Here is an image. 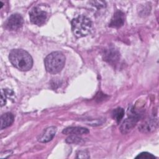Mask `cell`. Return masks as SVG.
<instances>
[{"label":"cell","mask_w":159,"mask_h":159,"mask_svg":"<svg viewBox=\"0 0 159 159\" xmlns=\"http://www.w3.org/2000/svg\"><path fill=\"white\" fill-rule=\"evenodd\" d=\"M9 58L14 66L22 71L29 70L33 65L32 57L27 52L22 49L11 50Z\"/></svg>","instance_id":"obj_1"},{"label":"cell","mask_w":159,"mask_h":159,"mask_svg":"<svg viewBox=\"0 0 159 159\" xmlns=\"http://www.w3.org/2000/svg\"><path fill=\"white\" fill-rule=\"evenodd\" d=\"M65 57L60 52H53L48 54L44 60L46 70L52 74L60 72L63 68Z\"/></svg>","instance_id":"obj_2"},{"label":"cell","mask_w":159,"mask_h":159,"mask_svg":"<svg viewBox=\"0 0 159 159\" xmlns=\"http://www.w3.org/2000/svg\"><path fill=\"white\" fill-rule=\"evenodd\" d=\"M72 31L77 37H83L88 35L92 29L91 20L84 16H80L71 21Z\"/></svg>","instance_id":"obj_3"},{"label":"cell","mask_w":159,"mask_h":159,"mask_svg":"<svg viewBox=\"0 0 159 159\" xmlns=\"http://www.w3.org/2000/svg\"><path fill=\"white\" fill-rule=\"evenodd\" d=\"M29 16L30 21L38 25L43 24L47 18V12L39 7H34L29 12Z\"/></svg>","instance_id":"obj_4"},{"label":"cell","mask_w":159,"mask_h":159,"mask_svg":"<svg viewBox=\"0 0 159 159\" xmlns=\"http://www.w3.org/2000/svg\"><path fill=\"white\" fill-rule=\"evenodd\" d=\"M23 24V18L19 14H12L7 20L6 23V27L11 30H14L20 28Z\"/></svg>","instance_id":"obj_5"},{"label":"cell","mask_w":159,"mask_h":159,"mask_svg":"<svg viewBox=\"0 0 159 159\" xmlns=\"http://www.w3.org/2000/svg\"><path fill=\"white\" fill-rule=\"evenodd\" d=\"M139 115L136 113L132 112L129 118L126 119L122 123L120 127V130L122 133L125 134L130 131L136 124L139 120Z\"/></svg>","instance_id":"obj_6"},{"label":"cell","mask_w":159,"mask_h":159,"mask_svg":"<svg viewBox=\"0 0 159 159\" xmlns=\"http://www.w3.org/2000/svg\"><path fill=\"white\" fill-rule=\"evenodd\" d=\"M119 52L114 48H109L105 50L103 54V58L108 63L114 65L119 60Z\"/></svg>","instance_id":"obj_7"},{"label":"cell","mask_w":159,"mask_h":159,"mask_svg":"<svg viewBox=\"0 0 159 159\" xmlns=\"http://www.w3.org/2000/svg\"><path fill=\"white\" fill-rule=\"evenodd\" d=\"M57 128L55 126H50L45 129L43 132L39 136L38 141L42 143L48 142L52 140L55 135Z\"/></svg>","instance_id":"obj_8"},{"label":"cell","mask_w":159,"mask_h":159,"mask_svg":"<svg viewBox=\"0 0 159 159\" xmlns=\"http://www.w3.org/2000/svg\"><path fill=\"white\" fill-rule=\"evenodd\" d=\"M125 21V14L121 11H116L109 23V26L111 27L118 28L123 25Z\"/></svg>","instance_id":"obj_9"},{"label":"cell","mask_w":159,"mask_h":159,"mask_svg":"<svg viewBox=\"0 0 159 159\" xmlns=\"http://www.w3.org/2000/svg\"><path fill=\"white\" fill-rule=\"evenodd\" d=\"M64 134L66 135H80L83 134H86L89 132L88 129L81 127H70L66 128L62 132Z\"/></svg>","instance_id":"obj_10"},{"label":"cell","mask_w":159,"mask_h":159,"mask_svg":"<svg viewBox=\"0 0 159 159\" xmlns=\"http://www.w3.org/2000/svg\"><path fill=\"white\" fill-rule=\"evenodd\" d=\"M14 117L12 113L6 112L1 117V129L2 130L10 126L14 122Z\"/></svg>","instance_id":"obj_11"},{"label":"cell","mask_w":159,"mask_h":159,"mask_svg":"<svg viewBox=\"0 0 159 159\" xmlns=\"http://www.w3.org/2000/svg\"><path fill=\"white\" fill-rule=\"evenodd\" d=\"M124 116V110L121 107H117L112 112L113 118L117 122H119Z\"/></svg>","instance_id":"obj_12"},{"label":"cell","mask_w":159,"mask_h":159,"mask_svg":"<svg viewBox=\"0 0 159 159\" xmlns=\"http://www.w3.org/2000/svg\"><path fill=\"white\" fill-rule=\"evenodd\" d=\"M155 121H149L145 124H143L141 127L140 130H142L143 132L150 131L151 130H153L155 129Z\"/></svg>","instance_id":"obj_13"},{"label":"cell","mask_w":159,"mask_h":159,"mask_svg":"<svg viewBox=\"0 0 159 159\" xmlns=\"http://www.w3.org/2000/svg\"><path fill=\"white\" fill-rule=\"evenodd\" d=\"M66 142L69 143H80L83 142L82 139L78 137V135H71L69 137H68L66 140Z\"/></svg>","instance_id":"obj_14"},{"label":"cell","mask_w":159,"mask_h":159,"mask_svg":"<svg viewBox=\"0 0 159 159\" xmlns=\"http://www.w3.org/2000/svg\"><path fill=\"white\" fill-rule=\"evenodd\" d=\"M155 158L156 157L154 155L146 152L140 153L135 157V158H139V159H153Z\"/></svg>","instance_id":"obj_15"},{"label":"cell","mask_w":159,"mask_h":159,"mask_svg":"<svg viewBox=\"0 0 159 159\" xmlns=\"http://www.w3.org/2000/svg\"><path fill=\"white\" fill-rule=\"evenodd\" d=\"M77 158H88L89 157L88 153H86V152L84 151H80L78 153H77Z\"/></svg>","instance_id":"obj_16"},{"label":"cell","mask_w":159,"mask_h":159,"mask_svg":"<svg viewBox=\"0 0 159 159\" xmlns=\"http://www.w3.org/2000/svg\"><path fill=\"white\" fill-rule=\"evenodd\" d=\"M6 102V96H5V93L4 94V92L2 91V93H1V106H3L4 105H5Z\"/></svg>","instance_id":"obj_17"}]
</instances>
